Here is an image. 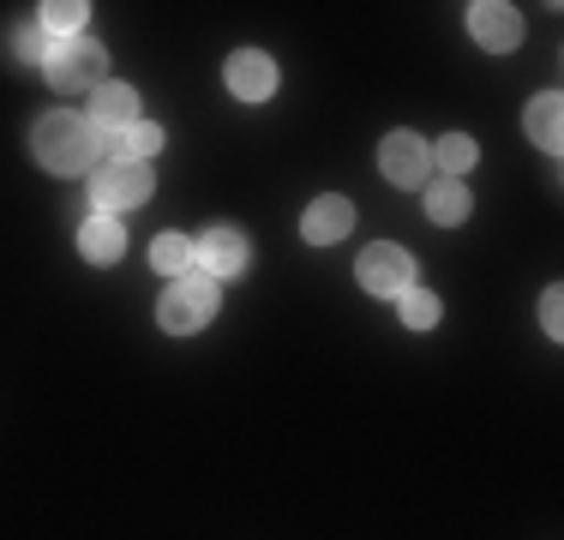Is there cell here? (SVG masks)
<instances>
[{
  "instance_id": "13",
  "label": "cell",
  "mask_w": 564,
  "mask_h": 540,
  "mask_svg": "<svg viewBox=\"0 0 564 540\" xmlns=\"http://www.w3.org/2000/svg\"><path fill=\"white\" fill-rule=\"evenodd\" d=\"M529 139L541 144V151H558L564 144V102L553 97V90L529 102Z\"/></svg>"
},
{
  "instance_id": "7",
  "label": "cell",
  "mask_w": 564,
  "mask_h": 540,
  "mask_svg": "<svg viewBox=\"0 0 564 540\" xmlns=\"http://www.w3.org/2000/svg\"><path fill=\"white\" fill-rule=\"evenodd\" d=\"M379 162H384V181L391 186H426V174H433V151H426V139H414V132H391Z\"/></svg>"
},
{
  "instance_id": "14",
  "label": "cell",
  "mask_w": 564,
  "mask_h": 540,
  "mask_svg": "<svg viewBox=\"0 0 564 540\" xmlns=\"http://www.w3.org/2000/svg\"><path fill=\"white\" fill-rule=\"evenodd\" d=\"M468 205H475V198H468L463 181H438L433 193H426V216H433V223H463Z\"/></svg>"
},
{
  "instance_id": "5",
  "label": "cell",
  "mask_w": 564,
  "mask_h": 540,
  "mask_svg": "<svg viewBox=\"0 0 564 540\" xmlns=\"http://www.w3.org/2000/svg\"><path fill=\"white\" fill-rule=\"evenodd\" d=\"M360 289L379 294V301H397L402 289H414V259L402 247H367L360 252Z\"/></svg>"
},
{
  "instance_id": "16",
  "label": "cell",
  "mask_w": 564,
  "mask_h": 540,
  "mask_svg": "<svg viewBox=\"0 0 564 540\" xmlns=\"http://www.w3.org/2000/svg\"><path fill=\"white\" fill-rule=\"evenodd\" d=\"M475 156H480V151H475V139H468V132H451V139H438V151H433V162L451 174V181L475 169Z\"/></svg>"
},
{
  "instance_id": "8",
  "label": "cell",
  "mask_w": 564,
  "mask_h": 540,
  "mask_svg": "<svg viewBox=\"0 0 564 540\" xmlns=\"http://www.w3.org/2000/svg\"><path fill=\"white\" fill-rule=\"evenodd\" d=\"M193 264L205 270L210 282H217V277H240V270H247V235H240V228H228V223H217L193 247Z\"/></svg>"
},
{
  "instance_id": "15",
  "label": "cell",
  "mask_w": 564,
  "mask_h": 540,
  "mask_svg": "<svg viewBox=\"0 0 564 540\" xmlns=\"http://www.w3.org/2000/svg\"><path fill=\"white\" fill-rule=\"evenodd\" d=\"M85 0H55V7H43V36H55V43H66V36H85Z\"/></svg>"
},
{
  "instance_id": "3",
  "label": "cell",
  "mask_w": 564,
  "mask_h": 540,
  "mask_svg": "<svg viewBox=\"0 0 564 540\" xmlns=\"http://www.w3.org/2000/svg\"><path fill=\"white\" fill-rule=\"evenodd\" d=\"M48 85L55 90H97L102 85V48L90 36H66V43H48Z\"/></svg>"
},
{
  "instance_id": "18",
  "label": "cell",
  "mask_w": 564,
  "mask_h": 540,
  "mask_svg": "<svg viewBox=\"0 0 564 540\" xmlns=\"http://www.w3.org/2000/svg\"><path fill=\"white\" fill-rule=\"evenodd\" d=\"M397 301H402V318H409L414 331H433V324H438V301L426 289H402Z\"/></svg>"
},
{
  "instance_id": "10",
  "label": "cell",
  "mask_w": 564,
  "mask_h": 540,
  "mask_svg": "<svg viewBox=\"0 0 564 540\" xmlns=\"http://www.w3.org/2000/svg\"><path fill=\"white\" fill-rule=\"evenodd\" d=\"M348 228H355V205H348V198H318V205H306V216H301V235L313 240V247H330Z\"/></svg>"
},
{
  "instance_id": "11",
  "label": "cell",
  "mask_w": 564,
  "mask_h": 540,
  "mask_svg": "<svg viewBox=\"0 0 564 540\" xmlns=\"http://www.w3.org/2000/svg\"><path fill=\"white\" fill-rule=\"evenodd\" d=\"M90 120H97L102 132H127L132 120H139V97H132V85H97Z\"/></svg>"
},
{
  "instance_id": "19",
  "label": "cell",
  "mask_w": 564,
  "mask_h": 540,
  "mask_svg": "<svg viewBox=\"0 0 564 540\" xmlns=\"http://www.w3.org/2000/svg\"><path fill=\"white\" fill-rule=\"evenodd\" d=\"M12 54H19V61H36V66H43V61H48L43 24H24V31H12Z\"/></svg>"
},
{
  "instance_id": "4",
  "label": "cell",
  "mask_w": 564,
  "mask_h": 540,
  "mask_svg": "<svg viewBox=\"0 0 564 540\" xmlns=\"http://www.w3.org/2000/svg\"><path fill=\"white\" fill-rule=\"evenodd\" d=\"M151 198V169L144 162H102L97 181H90V205L102 210H127V205H144Z\"/></svg>"
},
{
  "instance_id": "1",
  "label": "cell",
  "mask_w": 564,
  "mask_h": 540,
  "mask_svg": "<svg viewBox=\"0 0 564 540\" xmlns=\"http://www.w3.org/2000/svg\"><path fill=\"white\" fill-rule=\"evenodd\" d=\"M31 144H36V162L55 169V174H78V169H90V156H97V139H90L85 115H48Z\"/></svg>"
},
{
  "instance_id": "9",
  "label": "cell",
  "mask_w": 564,
  "mask_h": 540,
  "mask_svg": "<svg viewBox=\"0 0 564 540\" xmlns=\"http://www.w3.org/2000/svg\"><path fill=\"white\" fill-rule=\"evenodd\" d=\"M223 78H228V90H235L240 102H264V97L276 90V66L264 61L259 48H240L235 61L223 66Z\"/></svg>"
},
{
  "instance_id": "6",
  "label": "cell",
  "mask_w": 564,
  "mask_h": 540,
  "mask_svg": "<svg viewBox=\"0 0 564 540\" xmlns=\"http://www.w3.org/2000/svg\"><path fill=\"white\" fill-rule=\"evenodd\" d=\"M468 36H475L480 48H492V54L517 48L522 43L517 7H505V0H475V7H468Z\"/></svg>"
},
{
  "instance_id": "2",
  "label": "cell",
  "mask_w": 564,
  "mask_h": 540,
  "mask_svg": "<svg viewBox=\"0 0 564 540\" xmlns=\"http://www.w3.org/2000/svg\"><path fill=\"white\" fill-rule=\"evenodd\" d=\"M210 313H217V282H210L205 270L174 277V289L163 294V306H156L163 331H174V336H193L198 324H210Z\"/></svg>"
},
{
  "instance_id": "20",
  "label": "cell",
  "mask_w": 564,
  "mask_h": 540,
  "mask_svg": "<svg viewBox=\"0 0 564 540\" xmlns=\"http://www.w3.org/2000/svg\"><path fill=\"white\" fill-rule=\"evenodd\" d=\"M558 301H564L558 289H546V301H541V324H546V331H553V336L564 331V306H558Z\"/></svg>"
},
{
  "instance_id": "17",
  "label": "cell",
  "mask_w": 564,
  "mask_h": 540,
  "mask_svg": "<svg viewBox=\"0 0 564 540\" xmlns=\"http://www.w3.org/2000/svg\"><path fill=\"white\" fill-rule=\"evenodd\" d=\"M151 259H156V270H169V277H186V270H193V240H186V235H163L151 247Z\"/></svg>"
},
{
  "instance_id": "12",
  "label": "cell",
  "mask_w": 564,
  "mask_h": 540,
  "mask_svg": "<svg viewBox=\"0 0 564 540\" xmlns=\"http://www.w3.org/2000/svg\"><path fill=\"white\" fill-rule=\"evenodd\" d=\"M120 247H127V235H120L115 216H90V223L78 228V252H85L90 264H115Z\"/></svg>"
}]
</instances>
